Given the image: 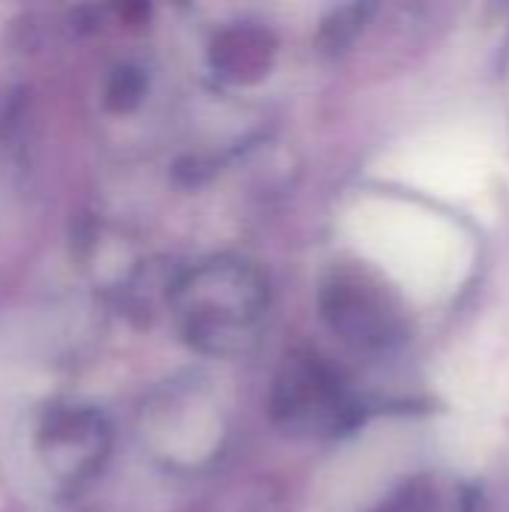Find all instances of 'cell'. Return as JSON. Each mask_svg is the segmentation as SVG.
Segmentation results:
<instances>
[{
	"label": "cell",
	"mask_w": 509,
	"mask_h": 512,
	"mask_svg": "<svg viewBox=\"0 0 509 512\" xmlns=\"http://www.w3.org/2000/svg\"><path fill=\"white\" fill-rule=\"evenodd\" d=\"M435 510V495L426 480H414L405 489H399L378 512H432Z\"/></svg>",
	"instance_id": "6da1fadb"
}]
</instances>
